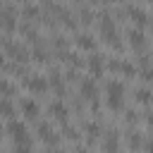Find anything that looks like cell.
I'll use <instances>...</instances> for the list:
<instances>
[{
    "mask_svg": "<svg viewBox=\"0 0 153 153\" xmlns=\"http://www.w3.org/2000/svg\"><path fill=\"white\" fill-rule=\"evenodd\" d=\"M0 139H2V127H0Z\"/></svg>",
    "mask_w": 153,
    "mask_h": 153,
    "instance_id": "obj_25",
    "label": "cell"
},
{
    "mask_svg": "<svg viewBox=\"0 0 153 153\" xmlns=\"http://www.w3.org/2000/svg\"><path fill=\"white\" fill-rule=\"evenodd\" d=\"M36 134H38V141L43 146H48V148L60 146V134L55 131V127L48 120H36Z\"/></svg>",
    "mask_w": 153,
    "mask_h": 153,
    "instance_id": "obj_1",
    "label": "cell"
},
{
    "mask_svg": "<svg viewBox=\"0 0 153 153\" xmlns=\"http://www.w3.org/2000/svg\"><path fill=\"white\" fill-rule=\"evenodd\" d=\"M14 93H17V86H14L7 76H0V96H10V98H12Z\"/></svg>",
    "mask_w": 153,
    "mask_h": 153,
    "instance_id": "obj_19",
    "label": "cell"
},
{
    "mask_svg": "<svg viewBox=\"0 0 153 153\" xmlns=\"http://www.w3.org/2000/svg\"><path fill=\"white\" fill-rule=\"evenodd\" d=\"M124 120H127L129 124H136V122H139V112H136V110H127V112H124Z\"/></svg>",
    "mask_w": 153,
    "mask_h": 153,
    "instance_id": "obj_22",
    "label": "cell"
},
{
    "mask_svg": "<svg viewBox=\"0 0 153 153\" xmlns=\"http://www.w3.org/2000/svg\"><path fill=\"white\" fill-rule=\"evenodd\" d=\"M124 17H129L134 22V26H139V29H146L148 22H151V14L143 7H139V5H127L124 7Z\"/></svg>",
    "mask_w": 153,
    "mask_h": 153,
    "instance_id": "obj_4",
    "label": "cell"
},
{
    "mask_svg": "<svg viewBox=\"0 0 153 153\" xmlns=\"http://www.w3.org/2000/svg\"><path fill=\"white\" fill-rule=\"evenodd\" d=\"M14 115H17V105L12 103L10 96H2V98H0V117L10 120V117H14Z\"/></svg>",
    "mask_w": 153,
    "mask_h": 153,
    "instance_id": "obj_16",
    "label": "cell"
},
{
    "mask_svg": "<svg viewBox=\"0 0 153 153\" xmlns=\"http://www.w3.org/2000/svg\"><path fill=\"white\" fill-rule=\"evenodd\" d=\"M48 115H50V120H55L57 124L69 122V108H67L62 100H50V105H48Z\"/></svg>",
    "mask_w": 153,
    "mask_h": 153,
    "instance_id": "obj_8",
    "label": "cell"
},
{
    "mask_svg": "<svg viewBox=\"0 0 153 153\" xmlns=\"http://www.w3.org/2000/svg\"><path fill=\"white\" fill-rule=\"evenodd\" d=\"M100 134H103V127H100V122H93V120L84 122V136L88 139V143H93L96 139H100Z\"/></svg>",
    "mask_w": 153,
    "mask_h": 153,
    "instance_id": "obj_13",
    "label": "cell"
},
{
    "mask_svg": "<svg viewBox=\"0 0 153 153\" xmlns=\"http://www.w3.org/2000/svg\"><path fill=\"white\" fill-rule=\"evenodd\" d=\"M74 14H76V22L84 24V26H91V24L96 22V12H93L91 7H86V5H79V10H76Z\"/></svg>",
    "mask_w": 153,
    "mask_h": 153,
    "instance_id": "obj_14",
    "label": "cell"
},
{
    "mask_svg": "<svg viewBox=\"0 0 153 153\" xmlns=\"http://www.w3.org/2000/svg\"><path fill=\"white\" fill-rule=\"evenodd\" d=\"M124 93H127L124 81H120V79H110V81L105 84V98H124Z\"/></svg>",
    "mask_w": 153,
    "mask_h": 153,
    "instance_id": "obj_12",
    "label": "cell"
},
{
    "mask_svg": "<svg viewBox=\"0 0 153 153\" xmlns=\"http://www.w3.org/2000/svg\"><path fill=\"white\" fill-rule=\"evenodd\" d=\"M19 17L22 19H26V22H38L41 19V7H38V2H24L22 7H19Z\"/></svg>",
    "mask_w": 153,
    "mask_h": 153,
    "instance_id": "obj_11",
    "label": "cell"
},
{
    "mask_svg": "<svg viewBox=\"0 0 153 153\" xmlns=\"http://www.w3.org/2000/svg\"><path fill=\"white\" fill-rule=\"evenodd\" d=\"M100 136H103V151H117L120 148V134L115 129H108Z\"/></svg>",
    "mask_w": 153,
    "mask_h": 153,
    "instance_id": "obj_15",
    "label": "cell"
},
{
    "mask_svg": "<svg viewBox=\"0 0 153 153\" xmlns=\"http://www.w3.org/2000/svg\"><path fill=\"white\" fill-rule=\"evenodd\" d=\"M5 131L12 136V141L29 136V131H26V124H24V122H19L17 117H10V120H7V127H5Z\"/></svg>",
    "mask_w": 153,
    "mask_h": 153,
    "instance_id": "obj_10",
    "label": "cell"
},
{
    "mask_svg": "<svg viewBox=\"0 0 153 153\" xmlns=\"http://www.w3.org/2000/svg\"><path fill=\"white\" fill-rule=\"evenodd\" d=\"M84 67L88 69V76H93V79H98V76H103V72H105V55H100V53H88V57L84 60Z\"/></svg>",
    "mask_w": 153,
    "mask_h": 153,
    "instance_id": "obj_3",
    "label": "cell"
},
{
    "mask_svg": "<svg viewBox=\"0 0 153 153\" xmlns=\"http://www.w3.org/2000/svg\"><path fill=\"white\" fill-rule=\"evenodd\" d=\"M5 62H7V57H5V53H2V50H0V67H2V65H5Z\"/></svg>",
    "mask_w": 153,
    "mask_h": 153,
    "instance_id": "obj_23",
    "label": "cell"
},
{
    "mask_svg": "<svg viewBox=\"0 0 153 153\" xmlns=\"http://www.w3.org/2000/svg\"><path fill=\"white\" fill-rule=\"evenodd\" d=\"M76 86H79V96L84 100H96L98 98V84H96L93 76H79Z\"/></svg>",
    "mask_w": 153,
    "mask_h": 153,
    "instance_id": "obj_5",
    "label": "cell"
},
{
    "mask_svg": "<svg viewBox=\"0 0 153 153\" xmlns=\"http://www.w3.org/2000/svg\"><path fill=\"white\" fill-rule=\"evenodd\" d=\"M134 100L148 108V103H151V88H148V86H141V88H136V91H134Z\"/></svg>",
    "mask_w": 153,
    "mask_h": 153,
    "instance_id": "obj_18",
    "label": "cell"
},
{
    "mask_svg": "<svg viewBox=\"0 0 153 153\" xmlns=\"http://www.w3.org/2000/svg\"><path fill=\"white\" fill-rule=\"evenodd\" d=\"M19 110H22V115H24L26 120H31V122H36L38 115H41V105H38V100H33V98H22Z\"/></svg>",
    "mask_w": 153,
    "mask_h": 153,
    "instance_id": "obj_9",
    "label": "cell"
},
{
    "mask_svg": "<svg viewBox=\"0 0 153 153\" xmlns=\"http://www.w3.org/2000/svg\"><path fill=\"white\" fill-rule=\"evenodd\" d=\"M12 146H14L17 151H29V148H33V141H31V136H24V139L12 141Z\"/></svg>",
    "mask_w": 153,
    "mask_h": 153,
    "instance_id": "obj_21",
    "label": "cell"
},
{
    "mask_svg": "<svg viewBox=\"0 0 153 153\" xmlns=\"http://www.w3.org/2000/svg\"><path fill=\"white\" fill-rule=\"evenodd\" d=\"M127 148H131V151H143V148H146L143 136H141L139 131H129V134H127Z\"/></svg>",
    "mask_w": 153,
    "mask_h": 153,
    "instance_id": "obj_17",
    "label": "cell"
},
{
    "mask_svg": "<svg viewBox=\"0 0 153 153\" xmlns=\"http://www.w3.org/2000/svg\"><path fill=\"white\" fill-rule=\"evenodd\" d=\"M127 43H129L134 50H146V48H148L146 31H143V29H139V26H131V29H127Z\"/></svg>",
    "mask_w": 153,
    "mask_h": 153,
    "instance_id": "obj_7",
    "label": "cell"
},
{
    "mask_svg": "<svg viewBox=\"0 0 153 153\" xmlns=\"http://www.w3.org/2000/svg\"><path fill=\"white\" fill-rule=\"evenodd\" d=\"M60 127H62V131H60V134H62L65 139H69V141H76V139L81 136V134H79V129H74L69 122H65V124H60Z\"/></svg>",
    "mask_w": 153,
    "mask_h": 153,
    "instance_id": "obj_20",
    "label": "cell"
},
{
    "mask_svg": "<svg viewBox=\"0 0 153 153\" xmlns=\"http://www.w3.org/2000/svg\"><path fill=\"white\" fill-rule=\"evenodd\" d=\"M24 86H26V91H31L33 96H43V93L50 91L48 79L41 76V74H33V72H29V74L24 76Z\"/></svg>",
    "mask_w": 153,
    "mask_h": 153,
    "instance_id": "obj_2",
    "label": "cell"
},
{
    "mask_svg": "<svg viewBox=\"0 0 153 153\" xmlns=\"http://www.w3.org/2000/svg\"><path fill=\"white\" fill-rule=\"evenodd\" d=\"M93 2H103V0H93Z\"/></svg>",
    "mask_w": 153,
    "mask_h": 153,
    "instance_id": "obj_26",
    "label": "cell"
},
{
    "mask_svg": "<svg viewBox=\"0 0 153 153\" xmlns=\"http://www.w3.org/2000/svg\"><path fill=\"white\" fill-rule=\"evenodd\" d=\"M14 2H19V5H24V2H29V0H14Z\"/></svg>",
    "mask_w": 153,
    "mask_h": 153,
    "instance_id": "obj_24",
    "label": "cell"
},
{
    "mask_svg": "<svg viewBox=\"0 0 153 153\" xmlns=\"http://www.w3.org/2000/svg\"><path fill=\"white\" fill-rule=\"evenodd\" d=\"M74 45H76V50L93 53L96 45H98V41H96V36L91 31H74Z\"/></svg>",
    "mask_w": 153,
    "mask_h": 153,
    "instance_id": "obj_6",
    "label": "cell"
}]
</instances>
